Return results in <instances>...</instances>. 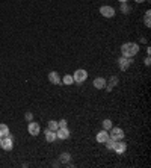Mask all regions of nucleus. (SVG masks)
Returning a JSON list of instances; mask_svg holds the SVG:
<instances>
[{
	"instance_id": "0eeeda50",
	"label": "nucleus",
	"mask_w": 151,
	"mask_h": 168,
	"mask_svg": "<svg viewBox=\"0 0 151 168\" xmlns=\"http://www.w3.org/2000/svg\"><path fill=\"white\" fill-rule=\"evenodd\" d=\"M27 132L32 135V136H36V135H39V132H41V126H39L38 123H35L34 120H32V121H29V126H27Z\"/></svg>"
},
{
	"instance_id": "4468645a",
	"label": "nucleus",
	"mask_w": 151,
	"mask_h": 168,
	"mask_svg": "<svg viewBox=\"0 0 151 168\" xmlns=\"http://www.w3.org/2000/svg\"><path fill=\"white\" fill-rule=\"evenodd\" d=\"M59 160H60V162H64V164H70V160H71V154H70L68 151H64V153H60V154H59Z\"/></svg>"
},
{
	"instance_id": "cd10ccee",
	"label": "nucleus",
	"mask_w": 151,
	"mask_h": 168,
	"mask_svg": "<svg viewBox=\"0 0 151 168\" xmlns=\"http://www.w3.org/2000/svg\"><path fill=\"white\" fill-rule=\"evenodd\" d=\"M118 2H121V3H124V2H127V0H118Z\"/></svg>"
},
{
	"instance_id": "423d86ee",
	"label": "nucleus",
	"mask_w": 151,
	"mask_h": 168,
	"mask_svg": "<svg viewBox=\"0 0 151 168\" xmlns=\"http://www.w3.org/2000/svg\"><path fill=\"white\" fill-rule=\"evenodd\" d=\"M100 14L103 15V17H106V18H112L115 14H117V11H115V8H113V6L104 5V6H101V8H100Z\"/></svg>"
},
{
	"instance_id": "1a4fd4ad",
	"label": "nucleus",
	"mask_w": 151,
	"mask_h": 168,
	"mask_svg": "<svg viewBox=\"0 0 151 168\" xmlns=\"http://www.w3.org/2000/svg\"><path fill=\"white\" fill-rule=\"evenodd\" d=\"M70 130H68V127H59L58 130H56V136H58L59 139H68L70 138Z\"/></svg>"
},
{
	"instance_id": "f03ea898",
	"label": "nucleus",
	"mask_w": 151,
	"mask_h": 168,
	"mask_svg": "<svg viewBox=\"0 0 151 168\" xmlns=\"http://www.w3.org/2000/svg\"><path fill=\"white\" fill-rule=\"evenodd\" d=\"M124 136H126V133H124V130H122L121 127H113L112 126V129L109 130V138H112L113 141L124 139Z\"/></svg>"
},
{
	"instance_id": "393cba45",
	"label": "nucleus",
	"mask_w": 151,
	"mask_h": 168,
	"mask_svg": "<svg viewBox=\"0 0 151 168\" xmlns=\"http://www.w3.org/2000/svg\"><path fill=\"white\" fill-rule=\"evenodd\" d=\"M150 56H147V58H145V65H150Z\"/></svg>"
},
{
	"instance_id": "2eb2a0df",
	"label": "nucleus",
	"mask_w": 151,
	"mask_h": 168,
	"mask_svg": "<svg viewBox=\"0 0 151 168\" xmlns=\"http://www.w3.org/2000/svg\"><path fill=\"white\" fill-rule=\"evenodd\" d=\"M60 82L64 85H73L74 84V79H73V76L71 74H65L62 79H60Z\"/></svg>"
},
{
	"instance_id": "dca6fc26",
	"label": "nucleus",
	"mask_w": 151,
	"mask_h": 168,
	"mask_svg": "<svg viewBox=\"0 0 151 168\" xmlns=\"http://www.w3.org/2000/svg\"><path fill=\"white\" fill-rule=\"evenodd\" d=\"M8 135H9V127H8V124L2 123V124H0V136L3 138V136H8Z\"/></svg>"
},
{
	"instance_id": "6ab92c4d",
	"label": "nucleus",
	"mask_w": 151,
	"mask_h": 168,
	"mask_svg": "<svg viewBox=\"0 0 151 168\" xmlns=\"http://www.w3.org/2000/svg\"><path fill=\"white\" fill-rule=\"evenodd\" d=\"M115 143H117V141H113L112 138H109V139L104 143V144H106V149H107V150H110V151H113V145H115Z\"/></svg>"
},
{
	"instance_id": "9b49d317",
	"label": "nucleus",
	"mask_w": 151,
	"mask_h": 168,
	"mask_svg": "<svg viewBox=\"0 0 151 168\" xmlns=\"http://www.w3.org/2000/svg\"><path fill=\"white\" fill-rule=\"evenodd\" d=\"M49 80H50V84H53V85L60 84V76H59L58 71H50V73H49Z\"/></svg>"
},
{
	"instance_id": "4be33fe9",
	"label": "nucleus",
	"mask_w": 151,
	"mask_h": 168,
	"mask_svg": "<svg viewBox=\"0 0 151 168\" xmlns=\"http://www.w3.org/2000/svg\"><path fill=\"white\" fill-rule=\"evenodd\" d=\"M130 6H128V5H127L126 2H124V3H121V12H122V14H128V12H130Z\"/></svg>"
},
{
	"instance_id": "bb28decb",
	"label": "nucleus",
	"mask_w": 151,
	"mask_h": 168,
	"mask_svg": "<svg viewBox=\"0 0 151 168\" xmlns=\"http://www.w3.org/2000/svg\"><path fill=\"white\" fill-rule=\"evenodd\" d=\"M0 149H2V136H0Z\"/></svg>"
},
{
	"instance_id": "20e7f679",
	"label": "nucleus",
	"mask_w": 151,
	"mask_h": 168,
	"mask_svg": "<svg viewBox=\"0 0 151 168\" xmlns=\"http://www.w3.org/2000/svg\"><path fill=\"white\" fill-rule=\"evenodd\" d=\"M2 149L6 151H11L14 149V138H12L11 133H9L8 136H3V138H2Z\"/></svg>"
},
{
	"instance_id": "f8f14e48",
	"label": "nucleus",
	"mask_w": 151,
	"mask_h": 168,
	"mask_svg": "<svg viewBox=\"0 0 151 168\" xmlns=\"http://www.w3.org/2000/svg\"><path fill=\"white\" fill-rule=\"evenodd\" d=\"M106 79L104 77H95L94 79V88H97V89H103L104 86H106Z\"/></svg>"
},
{
	"instance_id": "f257e3e1",
	"label": "nucleus",
	"mask_w": 151,
	"mask_h": 168,
	"mask_svg": "<svg viewBox=\"0 0 151 168\" xmlns=\"http://www.w3.org/2000/svg\"><path fill=\"white\" fill-rule=\"evenodd\" d=\"M139 53V44L138 42H124L121 46V55L126 58H133Z\"/></svg>"
},
{
	"instance_id": "f3484780",
	"label": "nucleus",
	"mask_w": 151,
	"mask_h": 168,
	"mask_svg": "<svg viewBox=\"0 0 151 168\" xmlns=\"http://www.w3.org/2000/svg\"><path fill=\"white\" fill-rule=\"evenodd\" d=\"M47 129H50V130H53V132H56V130L59 129L58 121H56V120H50V121H49V126H47Z\"/></svg>"
},
{
	"instance_id": "412c9836",
	"label": "nucleus",
	"mask_w": 151,
	"mask_h": 168,
	"mask_svg": "<svg viewBox=\"0 0 151 168\" xmlns=\"http://www.w3.org/2000/svg\"><path fill=\"white\" fill-rule=\"evenodd\" d=\"M106 85H109V86H112V88H113V86H117L118 85V77L117 76H112V77H110V80Z\"/></svg>"
},
{
	"instance_id": "ddd939ff",
	"label": "nucleus",
	"mask_w": 151,
	"mask_h": 168,
	"mask_svg": "<svg viewBox=\"0 0 151 168\" xmlns=\"http://www.w3.org/2000/svg\"><path fill=\"white\" fill-rule=\"evenodd\" d=\"M56 139H58L56 132H53L50 129H45V141H47V143H55Z\"/></svg>"
},
{
	"instance_id": "aec40b11",
	"label": "nucleus",
	"mask_w": 151,
	"mask_h": 168,
	"mask_svg": "<svg viewBox=\"0 0 151 168\" xmlns=\"http://www.w3.org/2000/svg\"><path fill=\"white\" fill-rule=\"evenodd\" d=\"M112 126H113V124H112V121H110L109 118H106V120L103 121V129H104V130H110Z\"/></svg>"
},
{
	"instance_id": "5701e85b",
	"label": "nucleus",
	"mask_w": 151,
	"mask_h": 168,
	"mask_svg": "<svg viewBox=\"0 0 151 168\" xmlns=\"http://www.w3.org/2000/svg\"><path fill=\"white\" fill-rule=\"evenodd\" d=\"M58 124H59V127H68V121L67 120H59Z\"/></svg>"
},
{
	"instance_id": "9d476101",
	"label": "nucleus",
	"mask_w": 151,
	"mask_h": 168,
	"mask_svg": "<svg viewBox=\"0 0 151 168\" xmlns=\"http://www.w3.org/2000/svg\"><path fill=\"white\" fill-rule=\"evenodd\" d=\"M95 139H97V143L100 144H104L107 139H109V130H100L98 133H97V136H95Z\"/></svg>"
},
{
	"instance_id": "6e6552de",
	"label": "nucleus",
	"mask_w": 151,
	"mask_h": 168,
	"mask_svg": "<svg viewBox=\"0 0 151 168\" xmlns=\"http://www.w3.org/2000/svg\"><path fill=\"white\" fill-rule=\"evenodd\" d=\"M126 150H127V143L124 141V139H119V141H117V143H115V145H113V151H115V153H118V154L126 153Z\"/></svg>"
},
{
	"instance_id": "b1692460",
	"label": "nucleus",
	"mask_w": 151,
	"mask_h": 168,
	"mask_svg": "<svg viewBox=\"0 0 151 168\" xmlns=\"http://www.w3.org/2000/svg\"><path fill=\"white\" fill-rule=\"evenodd\" d=\"M26 120H27V121H32V120H34V114H32V112H26Z\"/></svg>"
},
{
	"instance_id": "a211bd4d",
	"label": "nucleus",
	"mask_w": 151,
	"mask_h": 168,
	"mask_svg": "<svg viewBox=\"0 0 151 168\" xmlns=\"http://www.w3.org/2000/svg\"><path fill=\"white\" fill-rule=\"evenodd\" d=\"M150 17H151V11H147V12H145V17H143V23H145V26H147V27H150V26H151Z\"/></svg>"
},
{
	"instance_id": "a878e982",
	"label": "nucleus",
	"mask_w": 151,
	"mask_h": 168,
	"mask_svg": "<svg viewBox=\"0 0 151 168\" xmlns=\"http://www.w3.org/2000/svg\"><path fill=\"white\" fill-rule=\"evenodd\" d=\"M134 2H138V3H143V2H147V0H134Z\"/></svg>"
},
{
	"instance_id": "39448f33",
	"label": "nucleus",
	"mask_w": 151,
	"mask_h": 168,
	"mask_svg": "<svg viewBox=\"0 0 151 168\" xmlns=\"http://www.w3.org/2000/svg\"><path fill=\"white\" fill-rule=\"evenodd\" d=\"M133 64V58H126V56H121V58L118 59V67L121 71H126L128 70V67Z\"/></svg>"
},
{
	"instance_id": "7ed1b4c3",
	"label": "nucleus",
	"mask_w": 151,
	"mask_h": 168,
	"mask_svg": "<svg viewBox=\"0 0 151 168\" xmlns=\"http://www.w3.org/2000/svg\"><path fill=\"white\" fill-rule=\"evenodd\" d=\"M73 79H74L76 84H82V82H85V80L88 79V71L83 70V68H79V70H76L74 71Z\"/></svg>"
}]
</instances>
